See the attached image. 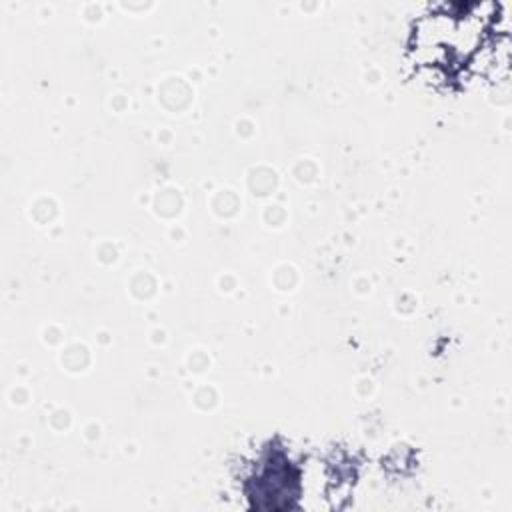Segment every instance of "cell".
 <instances>
[{
	"label": "cell",
	"mask_w": 512,
	"mask_h": 512,
	"mask_svg": "<svg viewBox=\"0 0 512 512\" xmlns=\"http://www.w3.org/2000/svg\"><path fill=\"white\" fill-rule=\"evenodd\" d=\"M250 498L256 508H294L298 470L282 454L266 456L250 482Z\"/></svg>",
	"instance_id": "cell-1"
}]
</instances>
